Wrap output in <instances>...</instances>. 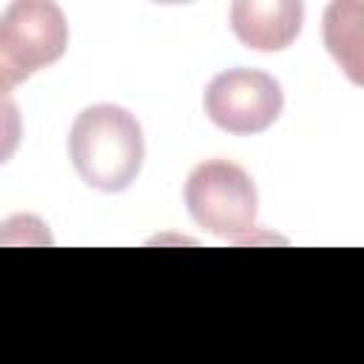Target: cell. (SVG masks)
I'll return each instance as SVG.
<instances>
[{"label": "cell", "instance_id": "4", "mask_svg": "<svg viewBox=\"0 0 364 364\" xmlns=\"http://www.w3.org/2000/svg\"><path fill=\"white\" fill-rule=\"evenodd\" d=\"M208 119L228 134H262L270 128L284 105L276 77L256 68H228L216 74L202 97Z\"/></svg>", "mask_w": 364, "mask_h": 364}, {"label": "cell", "instance_id": "1", "mask_svg": "<svg viewBox=\"0 0 364 364\" xmlns=\"http://www.w3.org/2000/svg\"><path fill=\"white\" fill-rule=\"evenodd\" d=\"M68 156L85 185L102 193H119L142 168L145 136L134 114L122 105H88L71 125Z\"/></svg>", "mask_w": 364, "mask_h": 364}, {"label": "cell", "instance_id": "6", "mask_svg": "<svg viewBox=\"0 0 364 364\" xmlns=\"http://www.w3.org/2000/svg\"><path fill=\"white\" fill-rule=\"evenodd\" d=\"M20 139H23V117H20V108L9 97H0V165H6L14 156Z\"/></svg>", "mask_w": 364, "mask_h": 364}, {"label": "cell", "instance_id": "3", "mask_svg": "<svg viewBox=\"0 0 364 364\" xmlns=\"http://www.w3.org/2000/svg\"><path fill=\"white\" fill-rule=\"evenodd\" d=\"M185 205L191 219L208 233L242 242L256 225L259 196L245 168L230 159H208L191 171Z\"/></svg>", "mask_w": 364, "mask_h": 364}, {"label": "cell", "instance_id": "5", "mask_svg": "<svg viewBox=\"0 0 364 364\" xmlns=\"http://www.w3.org/2000/svg\"><path fill=\"white\" fill-rule=\"evenodd\" d=\"M304 20L299 0H239L230 6V28L242 46L253 51L287 48Z\"/></svg>", "mask_w": 364, "mask_h": 364}, {"label": "cell", "instance_id": "2", "mask_svg": "<svg viewBox=\"0 0 364 364\" xmlns=\"http://www.w3.org/2000/svg\"><path fill=\"white\" fill-rule=\"evenodd\" d=\"M68 46V23L51 0H17L0 14V97L34 71L57 63Z\"/></svg>", "mask_w": 364, "mask_h": 364}]
</instances>
